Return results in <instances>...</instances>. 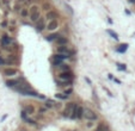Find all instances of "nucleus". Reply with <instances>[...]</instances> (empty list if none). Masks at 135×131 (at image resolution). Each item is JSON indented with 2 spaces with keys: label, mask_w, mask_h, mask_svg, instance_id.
I'll return each instance as SVG.
<instances>
[{
  "label": "nucleus",
  "mask_w": 135,
  "mask_h": 131,
  "mask_svg": "<svg viewBox=\"0 0 135 131\" xmlns=\"http://www.w3.org/2000/svg\"><path fill=\"white\" fill-rule=\"evenodd\" d=\"M19 94H22V95H26V97H36V98H41V99H44V97L43 95H41V94H38V93L36 92V91H34V89H31L30 87H28V88H21V87H16L14 88Z\"/></svg>",
  "instance_id": "nucleus-1"
},
{
  "label": "nucleus",
  "mask_w": 135,
  "mask_h": 131,
  "mask_svg": "<svg viewBox=\"0 0 135 131\" xmlns=\"http://www.w3.org/2000/svg\"><path fill=\"white\" fill-rule=\"evenodd\" d=\"M84 113H85V108H84L83 106H80V105H76V104H75L71 118H72V119H81V118L84 117Z\"/></svg>",
  "instance_id": "nucleus-2"
},
{
  "label": "nucleus",
  "mask_w": 135,
  "mask_h": 131,
  "mask_svg": "<svg viewBox=\"0 0 135 131\" xmlns=\"http://www.w3.org/2000/svg\"><path fill=\"white\" fill-rule=\"evenodd\" d=\"M84 118L87 119V120H92V122H94V120H97V119H98V115L94 111L90 110V108H85Z\"/></svg>",
  "instance_id": "nucleus-3"
},
{
  "label": "nucleus",
  "mask_w": 135,
  "mask_h": 131,
  "mask_svg": "<svg viewBox=\"0 0 135 131\" xmlns=\"http://www.w3.org/2000/svg\"><path fill=\"white\" fill-rule=\"evenodd\" d=\"M74 75L71 70H67V71H61L59 74V80H62V81H68V80H73Z\"/></svg>",
  "instance_id": "nucleus-4"
},
{
  "label": "nucleus",
  "mask_w": 135,
  "mask_h": 131,
  "mask_svg": "<svg viewBox=\"0 0 135 131\" xmlns=\"http://www.w3.org/2000/svg\"><path fill=\"white\" fill-rule=\"evenodd\" d=\"M74 106H75V103H73V101H69L68 104H67V106H66V108L63 110V117H71L72 116V112H73V110H74Z\"/></svg>",
  "instance_id": "nucleus-5"
},
{
  "label": "nucleus",
  "mask_w": 135,
  "mask_h": 131,
  "mask_svg": "<svg viewBox=\"0 0 135 131\" xmlns=\"http://www.w3.org/2000/svg\"><path fill=\"white\" fill-rule=\"evenodd\" d=\"M57 54H65L67 56H71L73 54V51L66 45H59V48H57Z\"/></svg>",
  "instance_id": "nucleus-6"
},
{
  "label": "nucleus",
  "mask_w": 135,
  "mask_h": 131,
  "mask_svg": "<svg viewBox=\"0 0 135 131\" xmlns=\"http://www.w3.org/2000/svg\"><path fill=\"white\" fill-rule=\"evenodd\" d=\"M4 75L5 76H14V75H17V74L19 73V70L18 69H16V68H6V69H4Z\"/></svg>",
  "instance_id": "nucleus-7"
},
{
  "label": "nucleus",
  "mask_w": 135,
  "mask_h": 131,
  "mask_svg": "<svg viewBox=\"0 0 135 131\" xmlns=\"http://www.w3.org/2000/svg\"><path fill=\"white\" fill-rule=\"evenodd\" d=\"M21 81H24V79H13V80H7V81H6V86H7V87H13V88H16L17 86L21 85Z\"/></svg>",
  "instance_id": "nucleus-8"
},
{
  "label": "nucleus",
  "mask_w": 135,
  "mask_h": 131,
  "mask_svg": "<svg viewBox=\"0 0 135 131\" xmlns=\"http://www.w3.org/2000/svg\"><path fill=\"white\" fill-rule=\"evenodd\" d=\"M0 43H1L3 48H6L7 45H10V44L12 43V38H11L8 35H4V36L1 37V41H0Z\"/></svg>",
  "instance_id": "nucleus-9"
},
{
  "label": "nucleus",
  "mask_w": 135,
  "mask_h": 131,
  "mask_svg": "<svg viewBox=\"0 0 135 131\" xmlns=\"http://www.w3.org/2000/svg\"><path fill=\"white\" fill-rule=\"evenodd\" d=\"M44 29H47V25L44 24V20H43V18H40L37 22V25H36V30L38 32H42Z\"/></svg>",
  "instance_id": "nucleus-10"
},
{
  "label": "nucleus",
  "mask_w": 135,
  "mask_h": 131,
  "mask_svg": "<svg viewBox=\"0 0 135 131\" xmlns=\"http://www.w3.org/2000/svg\"><path fill=\"white\" fill-rule=\"evenodd\" d=\"M46 18L50 22V20H55L56 18H59V13L55 12V11H48L47 14H46Z\"/></svg>",
  "instance_id": "nucleus-11"
},
{
  "label": "nucleus",
  "mask_w": 135,
  "mask_h": 131,
  "mask_svg": "<svg viewBox=\"0 0 135 131\" xmlns=\"http://www.w3.org/2000/svg\"><path fill=\"white\" fill-rule=\"evenodd\" d=\"M57 26H59V23H57V20H50L48 24H47V29L49 31H54L55 29H57Z\"/></svg>",
  "instance_id": "nucleus-12"
},
{
  "label": "nucleus",
  "mask_w": 135,
  "mask_h": 131,
  "mask_svg": "<svg viewBox=\"0 0 135 131\" xmlns=\"http://www.w3.org/2000/svg\"><path fill=\"white\" fill-rule=\"evenodd\" d=\"M56 44L57 45H67L68 44V40L66 38V37H59V38L56 40Z\"/></svg>",
  "instance_id": "nucleus-13"
},
{
  "label": "nucleus",
  "mask_w": 135,
  "mask_h": 131,
  "mask_svg": "<svg viewBox=\"0 0 135 131\" xmlns=\"http://www.w3.org/2000/svg\"><path fill=\"white\" fill-rule=\"evenodd\" d=\"M24 111L26 112L29 116H30V115H34V113H35V107H34L32 105H26V106L24 107Z\"/></svg>",
  "instance_id": "nucleus-14"
},
{
  "label": "nucleus",
  "mask_w": 135,
  "mask_h": 131,
  "mask_svg": "<svg viewBox=\"0 0 135 131\" xmlns=\"http://www.w3.org/2000/svg\"><path fill=\"white\" fill-rule=\"evenodd\" d=\"M41 18L40 16V12H35V13H31L30 14V20L31 22H38V19Z\"/></svg>",
  "instance_id": "nucleus-15"
},
{
  "label": "nucleus",
  "mask_w": 135,
  "mask_h": 131,
  "mask_svg": "<svg viewBox=\"0 0 135 131\" xmlns=\"http://www.w3.org/2000/svg\"><path fill=\"white\" fill-rule=\"evenodd\" d=\"M59 37H60V36L57 35V33H51V35H49V36L46 37V40H47L48 42H51V41H54V40L56 41L57 38H59Z\"/></svg>",
  "instance_id": "nucleus-16"
},
{
  "label": "nucleus",
  "mask_w": 135,
  "mask_h": 131,
  "mask_svg": "<svg viewBox=\"0 0 135 131\" xmlns=\"http://www.w3.org/2000/svg\"><path fill=\"white\" fill-rule=\"evenodd\" d=\"M106 32H108V33H109V35L112 37L114 40H116V41L118 40V36H117V33H116V32H114L112 30H106Z\"/></svg>",
  "instance_id": "nucleus-17"
},
{
  "label": "nucleus",
  "mask_w": 135,
  "mask_h": 131,
  "mask_svg": "<svg viewBox=\"0 0 135 131\" xmlns=\"http://www.w3.org/2000/svg\"><path fill=\"white\" fill-rule=\"evenodd\" d=\"M55 98H59V99H61V100H66V99L68 98V95L61 94V93H56V94H55Z\"/></svg>",
  "instance_id": "nucleus-18"
},
{
  "label": "nucleus",
  "mask_w": 135,
  "mask_h": 131,
  "mask_svg": "<svg viewBox=\"0 0 135 131\" xmlns=\"http://www.w3.org/2000/svg\"><path fill=\"white\" fill-rule=\"evenodd\" d=\"M127 48H128V44H122V45H120V48H117V51L118 52H124L127 50Z\"/></svg>",
  "instance_id": "nucleus-19"
},
{
  "label": "nucleus",
  "mask_w": 135,
  "mask_h": 131,
  "mask_svg": "<svg viewBox=\"0 0 135 131\" xmlns=\"http://www.w3.org/2000/svg\"><path fill=\"white\" fill-rule=\"evenodd\" d=\"M28 14H29V10H28V8H22V10H21V16H22L23 18L28 17Z\"/></svg>",
  "instance_id": "nucleus-20"
},
{
  "label": "nucleus",
  "mask_w": 135,
  "mask_h": 131,
  "mask_svg": "<svg viewBox=\"0 0 135 131\" xmlns=\"http://www.w3.org/2000/svg\"><path fill=\"white\" fill-rule=\"evenodd\" d=\"M29 12H30V14H31V13H35V12H38V6H37V5H32V6L30 7Z\"/></svg>",
  "instance_id": "nucleus-21"
},
{
  "label": "nucleus",
  "mask_w": 135,
  "mask_h": 131,
  "mask_svg": "<svg viewBox=\"0 0 135 131\" xmlns=\"http://www.w3.org/2000/svg\"><path fill=\"white\" fill-rule=\"evenodd\" d=\"M60 68H61V70H62V71H67V70H71V68H69L67 64H63V63L60 66Z\"/></svg>",
  "instance_id": "nucleus-22"
},
{
  "label": "nucleus",
  "mask_w": 135,
  "mask_h": 131,
  "mask_svg": "<svg viewBox=\"0 0 135 131\" xmlns=\"http://www.w3.org/2000/svg\"><path fill=\"white\" fill-rule=\"evenodd\" d=\"M93 126H94V124H93L92 120H89V122L86 123V127H87V129H92Z\"/></svg>",
  "instance_id": "nucleus-23"
},
{
  "label": "nucleus",
  "mask_w": 135,
  "mask_h": 131,
  "mask_svg": "<svg viewBox=\"0 0 135 131\" xmlns=\"http://www.w3.org/2000/svg\"><path fill=\"white\" fill-rule=\"evenodd\" d=\"M4 64H6V60L1 55H0V66H4Z\"/></svg>",
  "instance_id": "nucleus-24"
},
{
  "label": "nucleus",
  "mask_w": 135,
  "mask_h": 131,
  "mask_svg": "<svg viewBox=\"0 0 135 131\" xmlns=\"http://www.w3.org/2000/svg\"><path fill=\"white\" fill-rule=\"evenodd\" d=\"M72 92H73V88H68V89L65 91L63 94H66V95H71V93H72Z\"/></svg>",
  "instance_id": "nucleus-25"
},
{
  "label": "nucleus",
  "mask_w": 135,
  "mask_h": 131,
  "mask_svg": "<svg viewBox=\"0 0 135 131\" xmlns=\"http://www.w3.org/2000/svg\"><path fill=\"white\" fill-rule=\"evenodd\" d=\"M118 66V69L120 70H126V64H122V63H117Z\"/></svg>",
  "instance_id": "nucleus-26"
},
{
  "label": "nucleus",
  "mask_w": 135,
  "mask_h": 131,
  "mask_svg": "<svg viewBox=\"0 0 135 131\" xmlns=\"http://www.w3.org/2000/svg\"><path fill=\"white\" fill-rule=\"evenodd\" d=\"M6 26H7V23L6 22H3L1 23V28H6Z\"/></svg>",
  "instance_id": "nucleus-27"
},
{
  "label": "nucleus",
  "mask_w": 135,
  "mask_h": 131,
  "mask_svg": "<svg viewBox=\"0 0 135 131\" xmlns=\"http://www.w3.org/2000/svg\"><path fill=\"white\" fill-rule=\"evenodd\" d=\"M129 3H131V4H135V0H129Z\"/></svg>",
  "instance_id": "nucleus-28"
}]
</instances>
